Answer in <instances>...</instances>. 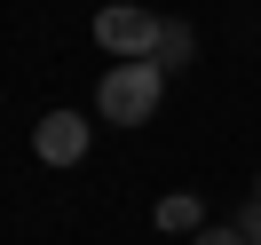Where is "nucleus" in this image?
Wrapping results in <instances>:
<instances>
[{"mask_svg":"<svg viewBox=\"0 0 261 245\" xmlns=\"http://www.w3.org/2000/svg\"><path fill=\"white\" fill-rule=\"evenodd\" d=\"M159 103H166V71L150 64V56H127V64H111L95 79V111L111 119V127H150Z\"/></svg>","mask_w":261,"mask_h":245,"instance_id":"f257e3e1","label":"nucleus"},{"mask_svg":"<svg viewBox=\"0 0 261 245\" xmlns=\"http://www.w3.org/2000/svg\"><path fill=\"white\" fill-rule=\"evenodd\" d=\"M159 8H143V0H111V8H95V48L103 56H159Z\"/></svg>","mask_w":261,"mask_h":245,"instance_id":"f03ea898","label":"nucleus"},{"mask_svg":"<svg viewBox=\"0 0 261 245\" xmlns=\"http://www.w3.org/2000/svg\"><path fill=\"white\" fill-rule=\"evenodd\" d=\"M87 134H95V127H87L80 111H48V119L32 127V150H40L48 166H80V158H87Z\"/></svg>","mask_w":261,"mask_h":245,"instance_id":"7ed1b4c3","label":"nucleus"},{"mask_svg":"<svg viewBox=\"0 0 261 245\" xmlns=\"http://www.w3.org/2000/svg\"><path fill=\"white\" fill-rule=\"evenodd\" d=\"M150 222H159L166 237H198V229H206V198H190V190H166Z\"/></svg>","mask_w":261,"mask_h":245,"instance_id":"20e7f679","label":"nucleus"},{"mask_svg":"<svg viewBox=\"0 0 261 245\" xmlns=\"http://www.w3.org/2000/svg\"><path fill=\"white\" fill-rule=\"evenodd\" d=\"M150 64H159L166 79H174V71H190V64H198V32H190L182 16H166V24H159V56H150Z\"/></svg>","mask_w":261,"mask_h":245,"instance_id":"39448f33","label":"nucleus"},{"mask_svg":"<svg viewBox=\"0 0 261 245\" xmlns=\"http://www.w3.org/2000/svg\"><path fill=\"white\" fill-rule=\"evenodd\" d=\"M238 229H245V245H261V174H253V190H245V206H238Z\"/></svg>","mask_w":261,"mask_h":245,"instance_id":"423d86ee","label":"nucleus"},{"mask_svg":"<svg viewBox=\"0 0 261 245\" xmlns=\"http://www.w3.org/2000/svg\"><path fill=\"white\" fill-rule=\"evenodd\" d=\"M190 245H245V229H238V222H206Z\"/></svg>","mask_w":261,"mask_h":245,"instance_id":"0eeeda50","label":"nucleus"}]
</instances>
